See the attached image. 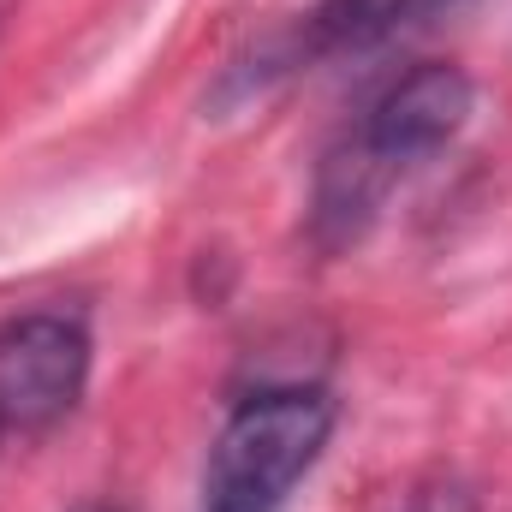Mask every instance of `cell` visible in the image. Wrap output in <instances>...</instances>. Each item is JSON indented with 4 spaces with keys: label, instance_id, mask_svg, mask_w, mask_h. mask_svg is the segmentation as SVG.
<instances>
[{
    "label": "cell",
    "instance_id": "6da1fadb",
    "mask_svg": "<svg viewBox=\"0 0 512 512\" xmlns=\"http://www.w3.org/2000/svg\"><path fill=\"white\" fill-rule=\"evenodd\" d=\"M471 78L453 60H423L405 78H393L382 96L370 102V114L346 131L322 167H316V191H310V239L322 251H346L370 233V221L382 215L387 191L429 161L435 149H447L465 120H471Z\"/></svg>",
    "mask_w": 512,
    "mask_h": 512
},
{
    "label": "cell",
    "instance_id": "7a4b0ae2",
    "mask_svg": "<svg viewBox=\"0 0 512 512\" xmlns=\"http://www.w3.org/2000/svg\"><path fill=\"white\" fill-rule=\"evenodd\" d=\"M334 399L322 387H280L245 399L209 447L203 512H286V495L322 459Z\"/></svg>",
    "mask_w": 512,
    "mask_h": 512
},
{
    "label": "cell",
    "instance_id": "3957f363",
    "mask_svg": "<svg viewBox=\"0 0 512 512\" xmlns=\"http://www.w3.org/2000/svg\"><path fill=\"white\" fill-rule=\"evenodd\" d=\"M90 387V328L66 310H24L0 322V429L42 435L78 411Z\"/></svg>",
    "mask_w": 512,
    "mask_h": 512
},
{
    "label": "cell",
    "instance_id": "5b68a950",
    "mask_svg": "<svg viewBox=\"0 0 512 512\" xmlns=\"http://www.w3.org/2000/svg\"><path fill=\"white\" fill-rule=\"evenodd\" d=\"M78 512H120V507H78Z\"/></svg>",
    "mask_w": 512,
    "mask_h": 512
},
{
    "label": "cell",
    "instance_id": "277c9868",
    "mask_svg": "<svg viewBox=\"0 0 512 512\" xmlns=\"http://www.w3.org/2000/svg\"><path fill=\"white\" fill-rule=\"evenodd\" d=\"M399 512H471V489L465 483H429V489H417Z\"/></svg>",
    "mask_w": 512,
    "mask_h": 512
}]
</instances>
